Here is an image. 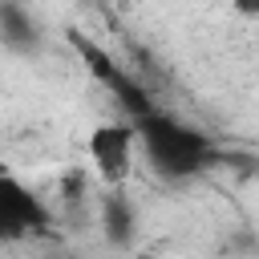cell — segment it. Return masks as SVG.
<instances>
[{
	"instance_id": "obj_4",
	"label": "cell",
	"mask_w": 259,
	"mask_h": 259,
	"mask_svg": "<svg viewBox=\"0 0 259 259\" xmlns=\"http://www.w3.org/2000/svg\"><path fill=\"white\" fill-rule=\"evenodd\" d=\"M105 223H109V235L121 243V239H125V227H134V214H130V206H125L121 198H113V202L105 206Z\"/></svg>"
},
{
	"instance_id": "obj_5",
	"label": "cell",
	"mask_w": 259,
	"mask_h": 259,
	"mask_svg": "<svg viewBox=\"0 0 259 259\" xmlns=\"http://www.w3.org/2000/svg\"><path fill=\"white\" fill-rule=\"evenodd\" d=\"M134 259H154V255H134Z\"/></svg>"
},
{
	"instance_id": "obj_1",
	"label": "cell",
	"mask_w": 259,
	"mask_h": 259,
	"mask_svg": "<svg viewBox=\"0 0 259 259\" xmlns=\"http://www.w3.org/2000/svg\"><path fill=\"white\" fill-rule=\"evenodd\" d=\"M134 125H138V138L146 142V154L154 158V166H158L162 174H174V178L194 174V170L206 162V154H210V146H206L202 134L186 130V125H178V121H170V117L150 113V117H142V121H134Z\"/></svg>"
},
{
	"instance_id": "obj_3",
	"label": "cell",
	"mask_w": 259,
	"mask_h": 259,
	"mask_svg": "<svg viewBox=\"0 0 259 259\" xmlns=\"http://www.w3.org/2000/svg\"><path fill=\"white\" fill-rule=\"evenodd\" d=\"M49 227V210L45 202L16 178V174H4L0 178V239L12 243V239H28L36 231Z\"/></svg>"
},
{
	"instance_id": "obj_2",
	"label": "cell",
	"mask_w": 259,
	"mask_h": 259,
	"mask_svg": "<svg viewBox=\"0 0 259 259\" xmlns=\"http://www.w3.org/2000/svg\"><path fill=\"white\" fill-rule=\"evenodd\" d=\"M134 146H138V125L134 121H105L89 134V158L97 166V178L109 186H121L134 166Z\"/></svg>"
}]
</instances>
